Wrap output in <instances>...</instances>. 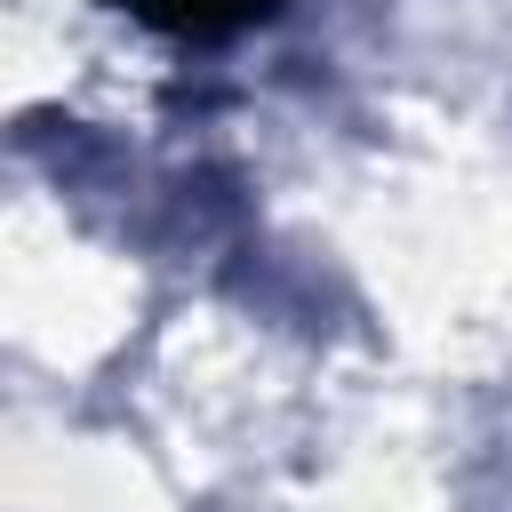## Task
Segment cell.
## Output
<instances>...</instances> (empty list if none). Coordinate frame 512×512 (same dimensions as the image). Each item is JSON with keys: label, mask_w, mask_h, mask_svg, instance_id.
<instances>
[{"label": "cell", "mask_w": 512, "mask_h": 512, "mask_svg": "<svg viewBox=\"0 0 512 512\" xmlns=\"http://www.w3.org/2000/svg\"><path fill=\"white\" fill-rule=\"evenodd\" d=\"M120 8H136L144 24H168V32H232V24L264 16L272 0H120Z\"/></svg>", "instance_id": "6da1fadb"}]
</instances>
